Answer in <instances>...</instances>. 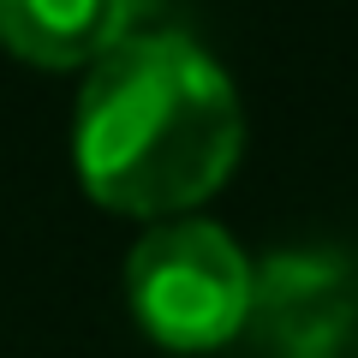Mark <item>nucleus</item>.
I'll return each instance as SVG.
<instances>
[{
	"label": "nucleus",
	"instance_id": "f257e3e1",
	"mask_svg": "<svg viewBox=\"0 0 358 358\" xmlns=\"http://www.w3.org/2000/svg\"><path fill=\"white\" fill-rule=\"evenodd\" d=\"M245 108L185 30H138L90 66L72 120L84 192L126 215H179L233 173Z\"/></svg>",
	"mask_w": 358,
	"mask_h": 358
},
{
	"label": "nucleus",
	"instance_id": "f03ea898",
	"mask_svg": "<svg viewBox=\"0 0 358 358\" xmlns=\"http://www.w3.org/2000/svg\"><path fill=\"white\" fill-rule=\"evenodd\" d=\"M257 268L227 227L215 221H155L126 257L131 317L173 352L227 346L251 322Z\"/></svg>",
	"mask_w": 358,
	"mask_h": 358
},
{
	"label": "nucleus",
	"instance_id": "7ed1b4c3",
	"mask_svg": "<svg viewBox=\"0 0 358 358\" xmlns=\"http://www.w3.org/2000/svg\"><path fill=\"white\" fill-rule=\"evenodd\" d=\"M352 275L334 257H268L257 268L251 322L275 358H341L352 329Z\"/></svg>",
	"mask_w": 358,
	"mask_h": 358
},
{
	"label": "nucleus",
	"instance_id": "20e7f679",
	"mask_svg": "<svg viewBox=\"0 0 358 358\" xmlns=\"http://www.w3.org/2000/svg\"><path fill=\"white\" fill-rule=\"evenodd\" d=\"M155 13L162 0H0V42L36 66H96Z\"/></svg>",
	"mask_w": 358,
	"mask_h": 358
}]
</instances>
